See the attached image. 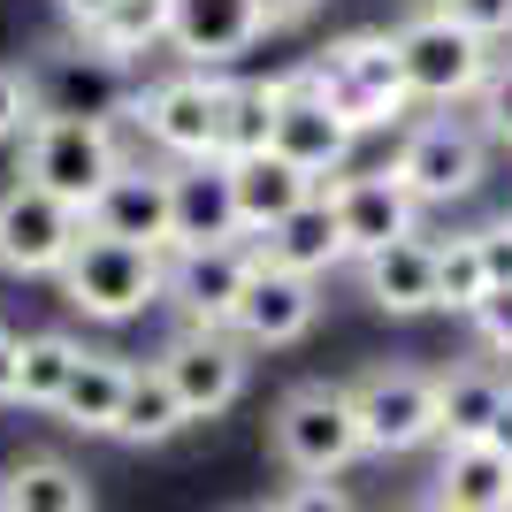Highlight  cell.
I'll use <instances>...</instances> for the list:
<instances>
[{"mask_svg": "<svg viewBox=\"0 0 512 512\" xmlns=\"http://www.w3.org/2000/svg\"><path fill=\"white\" fill-rule=\"evenodd\" d=\"M130 169L115 123H85V115H39L23 130V184H39L46 199L92 214V199Z\"/></svg>", "mask_w": 512, "mask_h": 512, "instance_id": "6da1fadb", "label": "cell"}, {"mask_svg": "<svg viewBox=\"0 0 512 512\" xmlns=\"http://www.w3.org/2000/svg\"><path fill=\"white\" fill-rule=\"evenodd\" d=\"M299 77L337 107L352 130H383L413 107L406 62H398V39H390V31H352V39H337L321 62H306Z\"/></svg>", "mask_w": 512, "mask_h": 512, "instance_id": "7a4b0ae2", "label": "cell"}, {"mask_svg": "<svg viewBox=\"0 0 512 512\" xmlns=\"http://www.w3.org/2000/svg\"><path fill=\"white\" fill-rule=\"evenodd\" d=\"M268 444H276V459L299 474V482H337V474L367 451L352 390L344 383H299L276 413H268Z\"/></svg>", "mask_w": 512, "mask_h": 512, "instance_id": "3957f363", "label": "cell"}, {"mask_svg": "<svg viewBox=\"0 0 512 512\" xmlns=\"http://www.w3.org/2000/svg\"><path fill=\"white\" fill-rule=\"evenodd\" d=\"M62 299L77 306L85 321H130L146 306L169 299V253H146V245H115V237H92L69 253L62 276Z\"/></svg>", "mask_w": 512, "mask_h": 512, "instance_id": "277c9868", "label": "cell"}, {"mask_svg": "<svg viewBox=\"0 0 512 512\" xmlns=\"http://www.w3.org/2000/svg\"><path fill=\"white\" fill-rule=\"evenodd\" d=\"M222 107H230V77L169 69L146 92H130V123L146 130L169 161H222Z\"/></svg>", "mask_w": 512, "mask_h": 512, "instance_id": "5b68a950", "label": "cell"}, {"mask_svg": "<svg viewBox=\"0 0 512 512\" xmlns=\"http://www.w3.org/2000/svg\"><path fill=\"white\" fill-rule=\"evenodd\" d=\"M390 176H398L421 207H451V199L482 192V176H490V138L474 130V115H421V123L406 130L398 161H390Z\"/></svg>", "mask_w": 512, "mask_h": 512, "instance_id": "8992f818", "label": "cell"}, {"mask_svg": "<svg viewBox=\"0 0 512 512\" xmlns=\"http://www.w3.org/2000/svg\"><path fill=\"white\" fill-rule=\"evenodd\" d=\"M390 39H398V62H406V92L428 100V107H474V92H482V77H490V62H497L474 31H459V23L436 16V8L398 23Z\"/></svg>", "mask_w": 512, "mask_h": 512, "instance_id": "52a82bcc", "label": "cell"}, {"mask_svg": "<svg viewBox=\"0 0 512 512\" xmlns=\"http://www.w3.org/2000/svg\"><path fill=\"white\" fill-rule=\"evenodd\" d=\"M344 390H352L367 451L398 459V451L444 444V428H436V375H421V367H375V375H360Z\"/></svg>", "mask_w": 512, "mask_h": 512, "instance_id": "ba28073f", "label": "cell"}, {"mask_svg": "<svg viewBox=\"0 0 512 512\" xmlns=\"http://www.w3.org/2000/svg\"><path fill=\"white\" fill-rule=\"evenodd\" d=\"M77 245H85V214L77 207L46 199L23 176L0 192V268L8 276H62Z\"/></svg>", "mask_w": 512, "mask_h": 512, "instance_id": "9c48e42d", "label": "cell"}, {"mask_svg": "<svg viewBox=\"0 0 512 512\" xmlns=\"http://www.w3.org/2000/svg\"><path fill=\"white\" fill-rule=\"evenodd\" d=\"M253 268H260V237L207 245V253H169V299L184 306V329H222L230 337Z\"/></svg>", "mask_w": 512, "mask_h": 512, "instance_id": "30bf717a", "label": "cell"}, {"mask_svg": "<svg viewBox=\"0 0 512 512\" xmlns=\"http://www.w3.org/2000/svg\"><path fill=\"white\" fill-rule=\"evenodd\" d=\"M321 192H329V207H337V230H344V253H352V260L390 253V245L421 237V199H413L390 169L337 176V184H321Z\"/></svg>", "mask_w": 512, "mask_h": 512, "instance_id": "8fae6325", "label": "cell"}, {"mask_svg": "<svg viewBox=\"0 0 512 512\" xmlns=\"http://www.w3.org/2000/svg\"><path fill=\"white\" fill-rule=\"evenodd\" d=\"M153 367L169 375V390L184 398L192 421H214V413H230L245 398V344L222 337V329H184Z\"/></svg>", "mask_w": 512, "mask_h": 512, "instance_id": "7c38bea8", "label": "cell"}, {"mask_svg": "<svg viewBox=\"0 0 512 512\" xmlns=\"http://www.w3.org/2000/svg\"><path fill=\"white\" fill-rule=\"evenodd\" d=\"M314 314H321V283L291 276V268H276V260L260 253L253 283H245V299H237L230 337L245 344V352H276V344H299L306 329H314Z\"/></svg>", "mask_w": 512, "mask_h": 512, "instance_id": "4fadbf2b", "label": "cell"}, {"mask_svg": "<svg viewBox=\"0 0 512 512\" xmlns=\"http://www.w3.org/2000/svg\"><path fill=\"white\" fill-rule=\"evenodd\" d=\"M352 138H360V130L291 69V77H283V100H276V138H268V153H283L291 169H306L321 184V176H337L344 161H352Z\"/></svg>", "mask_w": 512, "mask_h": 512, "instance_id": "5bb4252c", "label": "cell"}, {"mask_svg": "<svg viewBox=\"0 0 512 512\" xmlns=\"http://www.w3.org/2000/svg\"><path fill=\"white\" fill-rule=\"evenodd\" d=\"M260 31H276L268 0H169V46L184 69H222L237 54H253Z\"/></svg>", "mask_w": 512, "mask_h": 512, "instance_id": "9a60e30c", "label": "cell"}, {"mask_svg": "<svg viewBox=\"0 0 512 512\" xmlns=\"http://www.w3.org/2000/svg\"><path fill=\"white\" fill-rule=\"evenodd\" d=\"M169 253H207V245H237V192H230V161H176L169 169Z\"/></svg>", "mask_w": 512, "mask_h": 512, "instance_id": "2e32d148", "label": "cell"}, {"mask_svg": "<svg viewBox=\"0 0 512 512\" xmlns=\"http://www.w3.org/2000/svg\"><path fill=\"white\" fill-rule=\"evenodd\" d=\"M85 230H92V237H115V245H146V253H169V230H176V214H169V169H146V161H130V169L115 176L100 199H92Z\"/></svg>", "mask_w": 512, "mask_h": 512, "instance_id": "e0dca14e", "label": "cell"}, {"mask_svg": "<svg viewBox=\"0 0 512 512\" xmlns=\"http://www.w3.org/2000/svg\"><path fill=\"white\" fill-rule=\"evenodd\" d=\"M352 268H360V291H367L375 314H398V321L436 314V245H428V237H406V245L367 253V260H352Z\"/></svg>", "mask_w": 512, "mask_h": 512, "instance_id": "ac0fdd59", "label": "cell"}, {"mask_svg": "<svg viewBox=\"0 0 512 512\" xmlns=\"http://www.w3.org/2000/svg\"><path fill=\"white\" fill-rule=\"evenodd\" d=\"M230 192H237V222H245V237H268L283 214H299L321 184L306 169H291L283 153H245V161H230Z\"/></svg>", "mask_w": 512, "mask_h": 512, "instance_id": "d6986e66", "label": "cell"}, {"mask_svg": "<svg viewBox=\"0 0 512 512\" xmlns=\"http://www.w3.org/2000/svg\"><path fill=\"white\" fill-rule=\"evenodd\" d=\"M512 375L490 360H459L436 375V428H444V444H490V421L505 406Z\"/></svg>", "mask_w": 512, "mask_h": 512, "instance_id": "ffe728a7", "label": "cell"}, {"mask_svg": "<svg viewBox=\"0 0 512 512\" xmlns=\"http://www.w3.org/2000/svg\"><path fill=\"white\" fill-rule=\"evenodd\" d=\"M260 253L276 260V268H291V276H329V268H344V230H337V207H329V192H314L299 214H283L276 230L260 237Z\"/></svg>", "mask_w": 512, "mask_h": 512, "instance_id": "44dd1931", "label": "cell"}, {"mask_svg": "<svg viewBox=\"0 0 512 512\" xmlns=\"http://www.w3.org/2000/svg\"><path fill=\"white\" fill-rule=\"evenodd\" d=\"M436 505L444 512H505L512 505V459L490 444H444L436 459Z\"/></svg>", "mask_w": 512, "mask_h": 512, "instance_id": "7402d4cb", "label": "cell"}, {"mask_svg": "<svg viewBox=\"0 0 512 512\" xmlns=\"http://www.w3.org/2000/svg\"><path fill=\"white\" fill-rule=\"evenodd\" d=\"M123 390H130V360H115V352H77V375H69L62 390V421L85 428V436H115V413H123Z\"/></svg>", "mask_w": 512, "mask_h": 512, "instance_id": "603a6c76", "label": "cell"}, {"mask_svg": "<svg viewBox=\"0 0 512 512\" xmlns=\"http://www.w3.org/2000/svg\"><path fill=\"white\" fill-rule=\"evenodd\" d=\"M0 512H92V482L69 459H16L0 474Z\"/></svg>", "mask_w": 512, "mask_h": 512, "instance_id": "cb8c5ba5", "label": "cell"}, {"mask_svg": "<svg viewBox=\"0 0 512 512\" xmlns=\"http://www.w3.org/2000/svg\"><path fill=\"white\" fill-rule=\"evenodd\" d=\"M176 428H192L184 398L169 390L161 367H130V390H123V413H115V444H169Z\"/></svg>", "mask_w": 512, "mask_h": 512, "instance_id": "d4e9b609", "label": "cell"}, {"mask_svg": "<svg viewBox=\"0 0 512 512\" xmlns=\"http://www.w3.org/2000/svg\"><path fill=\"white\" fill-rule=\"evenodd\" d=\"M77 352L85 344L69 337V329H31L23 337V367H16V406H39V413L62 406L69 375H77Z\"/></svg>", "mask_w": 512, "mask_h": 512, "instance_id": "484cf974", "label": "cell"}, {"mask_svg": "<svg viewBox=\"0 0 512 512\" xmlns=\"http://www.w3.org/2000/svg\"><path fill=\"white\" fill-rule=\"evenodd\" d=\"M276 100H283V77H237L230 107H222V161L268 153V138H276Z\"/></svg>", "mask_w": 512, "mask_h": 512, "instance_id": "4316f807", "label": "cell"}, {"mask_svg": "<svg viewBox=\"0 0 512 512\" xmlns=\"http://www.w3.org/2000/svg\"><path fill=\"white\" fill-rule=\"evenodd\" d=\"M92 46H100L107 62H138L153 46H169V0H115L100 23H92Z\"/></svg>", "mask_w": 512, "mask_h": 512, "instance_id": "83f0119b", "label": "cell"}, {"mask_svg": "<svg viewBox=\"0 0 512 512\" xmlns=\"http://www.w3.org/2000/svg\"><path fill=\"white\" fill-rule=\"evenodd\" d=\"M482 299H490V268H482L474 230H459V237L436 245V306H444V314H474Z\"/></svg>", "mask_w": 512, "mask_h": 512, "instance_id": "f1b7e54d", "label": "cell"}, {"mask_svg": "<svg viewBox=\"0 0 512 512\" xmlns=\"http://www.w3.org/2000/svg\"><path fill=\"white\" fill-rule=\"evenodd\" d=\"M474 130H482L490 146H512V54H497L482 92H474Z\"/></svg>", "mask_w": 512, "mask_h": 512, "instance_id": "f546056e", "label": "cell"}, {"mask_svg": "<svg viewBox=\"0 0 512 512\" xmlns=\"http://www.w3.org/2000/svg\"><path fill=\"white\" fill-rule=\"evenodd\" d=\"M436 16H451L459 31H474L482 46L512 39V0H436Z\"/></svg>", "mask_w": 512, "mask_h": 512, "instance_id": "4dcf8cb0", "label": "cell"}, {"mask_svg": "<svg viewBox=\"0 0 512 512\" xmlns=\"http://www.w3.org/2000/svg\"><path fill=\"white\" fill-rule=\"evenodd\" d=\"M31 123H39V100H31V69H8V62H0V146H16Z\"/></svg>", "mask_w": 512, "mask_h": 512, "instance_id": "1f68e13d", "label": "cell"}, {"mask_svg": "<svg viewBox=\"0 0 512 512\" xmlns=\"http://www.w3.org/2000/svg\"><path fill=\"white\" fill-rule=\"evenodd\" d=\"M474 329H482V344H490L497 360H512V283H497L490 299L474 306Z\"/></svg>", "mask_w": 512, "mask_h": 512, "instance_id": "d6a6232c", "label": "cell"}, {"mask_svg": "<svg viewBox=\"0 0 512 512\" xmlns=\"http://www.w3.org/2000/svg\"><path fill=\"white\" fill-rule=\"evenodd\" d=\"M268 512H352V497L337 482H291L283 497H268Z\"/></svg>", "mask_w": 512, "mask_h": 512, "instance_id": "836d02e7", "label": "cell"}, {"mask_svg": "<svg viewBox=\"0 0 512 512\" xmlns=\"http://www.w3.org/2000/svg\"><path fill=\"white\" fill-rule=\"evenodd\" d=\"M474 245H482V268H490V291H497V283H512V214L482 222V230H474Z\"/></svg>", "mask_w": 512, "mask_h": 512, "instance_id": "e575fe53", "label": "cell"}, {"mask_svg": "<svg viewBox=\"0 0 512 512\" xmlns=\"http://www.w3.org/2000/svg\"><path fill=\"white\" fill-rule=\"evenodd\" d=\"M16 367H23V337L0 329V406H16Z\"/></svg>", "mask_w": 512, "mask_h": 512, "instance_id": "d590c367", "label": "cell"}, {"mask_svg": "<svg viewBox=\"0 0 512 512\" xmlns=\"http://www.w3.org/2000/svg\"><path fill=\"white\" fill-rule=\"evenodd\" d=\"M107 8H115V0H62V23H69V31H85V39H92V23H100Z\"/></svg>", "mask_w": 512, "mask_h": 512, "instance_id": "8d00e7d4", "label": "cell"}, {"mask_svg": "<svg viewBox=\"0 0 512 512\" xmlns=\"http://www.w3.org/2000/svg\"><path fill=\"white\" fill-rule=\"evenodd\" d=\"M490 451L512 459V390H505V406H497V421H490Z\"/></svg>", "mask_w": 512, "mask_h": 512, "instance_id": "74e56055", "label": "cell"}, {"mask_svg": "<svg viewBox=\"0 0 512 512\" xmlns=\"http://www.w3.org/2000/svg\"><path fill=\"white\" fill-rule=\"evenodd\" d=\"M314 8H321V0H268V16H276V23H299V16H314Z\"/></svg>", "mask_w": 512, "mask_h": 512, "instance_id": "f35d334b", "label": "cell"}, {"mask_svg": "<svg viewBox=\"0 0 512 512\" xmlns=\"http://www.w3.org/2000/svg\"><path fill=\"white\" fill-rule=\"evenodd\" d=\"M398 512H444V505H436V497H413V505H398Z\"/></svg>", "mask_w": 512, "mask_h": 512, "instance_id": "ab89813d", "label": "cell"}, {"mask_svg": "<svg viewBox=\"0 0 512 512\" xmlns=\"http://www.w3.org/2000/svg\"><path fill=\"white\" fill-rule=\"evenodd\" d=\"M428 8H436V0H428Z\"/></svg>", "mask_w": 512, "mask_h": 512, "instance_id": "60d3db41", "label": "cell"}, {"mask_svg": "<svg viewBox=\"0 0 512 512\" xmlns=\"http://www.w3.org/2000/svg\"><path fill=\"white\" fill-rule=\"evenodd\" d=\"M505 512H512V505H505Z\"/></svg>", "mask_w": 512, "mask_h": 512, "instance_id": "b9f144b4", "label": "cell"}]
</instances>
